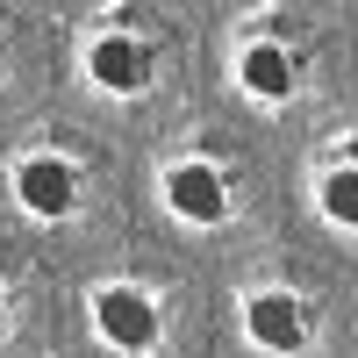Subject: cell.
I'll return each instance as SVG.
<instances>
[{"label":"cell","instance_id":"ba28073f","mask_svg":"<svg viewBox=\"0 0 358 358\" xmlns=\"http://www.w3.org/2000/svg\"><path fill=\"white\" fill-rule=\"evenodd\" d=\"M0 322H8V308H0Z\"/></svg>","mask_w":358,"mask_h":358},{"label":"cell","instance_id":"5b68a950","mask_svg":"<svg viewBox=\"0 0 358 358\" xmlns=\"http://www.w3.org/2000/svg\"><path fill=\"white\" fill-rule=\"evenodd\" d=\"M86 65H94V79L108 86V94H136V86H143V50L129 36H101Z\"/></svg>","mask_w":358,"mask_h":358},{"label":"cell","instance_id":"8992f818","mask_svg":"<svg viewBox=\"0 0 358 358\" xmlns=\"http://www.w3.org/2000/svg\"><path fill=\"white\" fill-rule=\"evenodd\" d=\"M236 72H244V86H251L258 101H280L287 86H294V65H287V50H280V43H251Z\"/></svg>","mask_w":358,"mask_h":358},{"label":"cell","instance_id":"6da1fadb","mask_svg":"<svg viewBox=\"0 0 358 358\" xmlns=\"http://www.w3.org/2000/svg\"><path fill=\"white\" fill-rule=\"evenodd\" d=\"M94 315H101V337L122 344V351H143V344L158 337V308L143 301V294H129V287H108L101 301H94Z\"/></svg>","mask_w":358,"mask_h":358},{"label":"cell","instance_id":"277c9868","mask_svg":"<svg viewBox=\"0 0 358 358\" xmlns=\"http://www.w3.org/2000/svg\"><path fill=\"white\" fill-rule=\"evenodd\" d=\"M165 201H172L187 222H215L222 208H229V201H222V179L208 172V165H179V172L165 179Z\"/></svg>","mask_w":358,"mask_h":358},{"label":"cell","instance_id":"3957f363","mask_svg":"<svg viewBox=\"0 0 358 358\" xmlns=\"http://www.w3.org/2000/svg\"><path fill=\"white\" fill-rule=\"evenodd\" d=\"M15 194H22L29 215H65V208H72V172L57 165V158H29L15 172Z\"/></svg>","mask_w":358,"mask_h":358},{"label":"cell","instance_id":"7a4b0ae2","mask_svg":"<svg viewBox=\"0 0 358 358\" xmlns=\"http://www.w3.org/2000/svg\"><path fill=\"white\" fill-rule=\"evenodd\" d=\"M244 330H251V344H265V351H301L308 315L294 308L287 294H258V301L244 308Z\"/></svg>","mask_w":358,"mask_h":358},{"label":"cell","instance_id":"52a82bcc","mask_svg":"<svg viewBox=\"0 0 358 358\" xmlns=\"http://www.w3.org/2000/svg\"><path fill=\"white\" fill-rule=\"evenodd\" d=\"M322 208H330V222L358 229V172H330L322 179Z\"/></svg>","mask_w":358,"mask_h":358}]
</instances>
